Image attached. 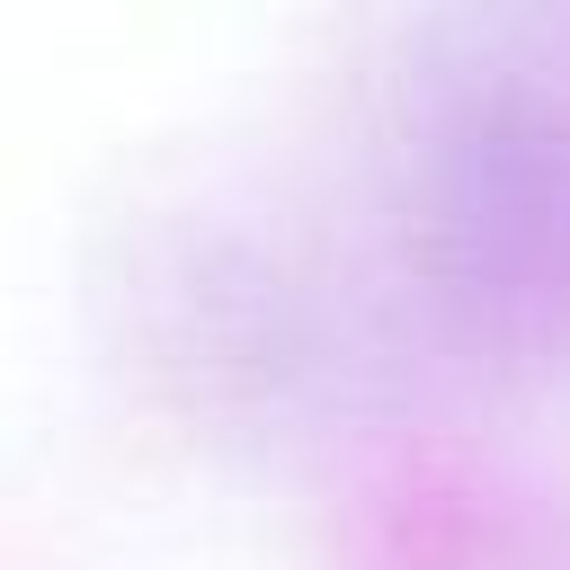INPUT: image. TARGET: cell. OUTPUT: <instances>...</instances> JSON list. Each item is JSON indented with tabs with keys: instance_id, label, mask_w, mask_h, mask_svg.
I'll return each instance as SVG.
<instances>
[{
	"instance_id": "6da1fadb",
	"label": "cell",
	"mask_w": 570,
	"mask_h": 570,
	"mask_svg": "<svg viewBox=\"0 0 570 570\" xmlns=\"http://www.w3.org/2000/svg\"><path fill=\"white\" fill-rule=\"evenodd\" d=\"M392 285L481 365H570V9L410 36L383 116Z\"/></svg>"
},
{
	"instance_id": "7a4b0ae2",
	"label": "cell",
	"mask_w": 570,
	"mask_h": 570,
	"mask_svg": "<svg viewBox=\"0 0 570 570\" xmlns=\"http://www.w3.org/2000/svg\"><path fill=\"white\" fill-rule=\"evenodd\" d=\"M116 303L134 312V347L151 383L240 436L330 428L392 383V312L356 294L330 258L258 214H142L134 258L116 267Z\"/></svg>"
},
{
	"instance_id": "3957f363",
	"label": "cell",
	"mask_w": 570,
	"mask_h": 570,
	"mask_svg": "<svg viewBox=\"0 0 570 570\" xmlns=\"http://www.w3.org/2000/svg\"><path fill=\"white\" fill-rule=\"evenodd\" d=\"M374 570H570L561 481H428L392 508Z\"/></svg>"
}]
</instances>
